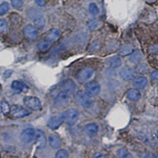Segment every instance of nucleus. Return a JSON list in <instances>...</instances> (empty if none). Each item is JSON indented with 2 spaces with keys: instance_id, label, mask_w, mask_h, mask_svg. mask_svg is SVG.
<instances>
[{
  "instance_id": "obj_36",
  "label": "nucleus",
  "mask_w": 158,
  "mask_h": 158,
  "mask_svg": "<svg viewBox=\"0 0 158 158\" xmlns=\"http://www.w3.org/2000/svg\"><path fill=\"white\" fill-rule=\"evenodd\" d=\"M150 52H153V53H156V54H157L158 53V44H154V45H153V46H151Z\"/></svg>"
},
{
  "instance_id": "obj_6",
  "label": "nucleus",
  "mask_w": 158,
  "mask_h": 158,
  "mask_svg": "<svg viewBox=\"0 0 158 158\" xmlns=\"http://www.w3.org/2000/svg\"><path fill=\"white\" fill-rule=\"evenodd\" d=\"M30 18H32L35 25L37 26L40 29H44L45 27V24H46V21H45L44 17L43 16L41 13L40 11L36 10H33L32 12L30 13Z\"/></svg>"
},
{
  "instance_id": "obj_4",
  "label": "nucleus",
  "mask_w": 158,
  "mask_h": 158,
  "mask_svg": "<svg viewBox=\"0 0 158 158\" xmlns=\"http://www.w3.org/2000/svg\"><path fill=\"white\" fill-rule=\"evenodd\" d=\"M25 105L32 111H40L42 108V104L40 99L35 97H25L23 99Z\"/></svg>"
},
{
  "instance_id": "obj_28",
  "label": "nucleus",
  "mask_w": 158,
  "mask_h": 158,
  "mask_svg": "<svg viewBox=\"0 0 158 158\" xmlns=\"http://www.w3.org/2000/svg\"><path fill=\"white\" fill-rule=\"evenodd\" d=\"M10 10V5L8 2H3L0 5V15H3L6 13H7Z\"/></svg>"
},
{
  "instance_id": "obj_11",
  "label": "nucleus",
  "mask_w": 158,
  "mask_h": 158,
  "mask_svg": "<svg viewBox=\"0 0 158 158\" xmlns=\"http://www.w3.org/2000/svg\"><path fill=\"white\" fill-rule=\"evenodd\" d=\"M61 88L62 91L67 93V94H72L75 91L76 88V84L74 83V81L71 79H66L62 82L61 84Z\"/></svg>"
},
{
  "instance_id": "obj_7",
  "label": "nucleus",
  "mask_w": 158,
  "mask_h": 158,
  "mask_svg": "<svg viewBox=\"0 0 158 158\" xmlns=\"http://www.w3.org/2000/svg\"><path fill=\"white\" fill-rule=\"evenodd\" d=\"M10 114L14 118H23V117L27 116L29 115V111H27L25 108H22V107L19 106V105H13L11 107Z\"/></svg>"
},
{
  "instance_id": "obj_30",
  "label": "nucleus",
  "mask_w": 158,
  "mask_h": 158,
  "mask_svg": "<svg viewBox=\"0 0 158 158\" xmlns=\"http://www.w3.org/2000/svg\"><path fill=\"white\" fill-rule=\"evenodd\" d=\"M117 156L119 157H127V156H130V154L126 149L121 148L117 150Z\"/></svg>"
},
{
  "instance_id": "obj_18",
  "label": "nucleus",
  "mask_w": 158,
  "mask_h": 158,
  "mask_svg": "<svg viewBox=\"0 0 158 158\" xmlns=\"http://www.w3.org/2000/svg\"><path fill=\"white\" fill-rule=\"evenodd\" d=\"M127 97L132 101H137L140 99L141 94L137 89H131L127 93Z\"/></svg>"
},
{
  "instance_id": "obj_33",
  "label": "nucleus",
  "mask_w": 158,
  "mask_h": 158,
  "mask_svg": "<svg viewBox=\"0 0 158 158\" xmlns=\"http://www.w3.org/2000/svg\"><path fill=\"white\" fill-rule=\"evenodd\" d=\"M100 46H101L100 42L98 40H95V41L93 42L91 44V45H90V50L93 51V52H97L100 48Z\"/></svg>"
},
{
  "instance_id": "obj_35",
  "label": "nucleus",
  "mask_w": 158,
  "mask_h": 158,
  "mask_svg": "<svg viewBox=\"0 0 158 158\" xmlns=\"http://www.w3.org/2000/svg\"><path fill=\"white\" fill-rule=\"evenodd\" d=\"M35 2L39 6H44L46 5V0H35Z\"/></svg>"
},
{
  "instance_id": "obj_16",
  "label": "nucleus",
  "mask_w": 158,
  "mask_h": 158,
  "mask_svg": "<svg viewBox=\"0 0 158 158\" xmlns=\"http://www.w3.org/2000/svg\"><path fill=\"white\" fill-rule=\"evenodd\" d=\"M11 88L17 93H22L26 92L28 90V87L23 82L20 81H14L11 84Z\"/></svg>"
},
{
  "instance_id": "obj_17",
  "label": "nucleus",
  "mask_w": 158,
  "mask_h": 158,
  "mask_svg": "<svg viewBox=\"0 0 158 158\" xmlns=\"http://www.w3.org/2000/svg\"><path fill=\"white\" fill-rule=\"evenodd\" d=\"M48 141H49L50 146H52L53 149H57L61 147L62 146L61 140H60V138H59V136H57V135H50L48 138Z\"/></svg>"
},
{
  "instance_id": "obj_29",
  "label": "nucleus",
  "mask_w": 158,
  "mask_h": 158,
  "mask_svg": "<svg viewBox=\"0 0 158 158\" xmlns=\"http://www.w3.org/2000/svg\"><path fill=\"white\" fill-rule=\"evenodd\" d=\"M8 30V24L4 19L0 20V31L2 33H6Z\"/></svg>"
},
{
  "instance_id": "obj_10",
  "label": "nucleus",
  "mask_w": 158,
  "mask_h": 158,
  "mask_svg": "<svg viewBox=\"0 0 158 158\" xmlns=\"http://www.w3.org/2000/svg\"><path fill=\"white\" fill-rule=\"evenodd\" d=\"M85 89L90 96H96L101 91V85L97 81H90L85 85Z\"/></svg>"
},
{
  "instance_id": "obj_14",
  "label": "nucleus",
  "mask_w": 158,
  "mask_h": 158,
  "mask_svg": "<svg viewBox=\"0 0 158 158\" xmlns=\"http://www.w3.org/2000/svg\"><path fill=\"white\" fill-rule=\"evenodd\" d=\"M60 37V32L57 29H52L47 32V34L45 36V40H48L51 43L56 42Z\"/></svg>"
},
{
  "instance_id": "obj_13",
  "label": "nucleus",
  "mask_w": 158,
  "mask_h": 158,
  "mask_svg": "<svg viewBox=\"0 0 158 158\" xmlns=\"http://www.w3.org/2000/svg\"><path fill=\"white\" fill-rule=\"evenodd\" d=\"M35 142H36V146L40 149L44 148L46 146V142H47V139H46V136L45 134L43 131L40 130H38L36 132V138H35Z\"/></svg>"
},
{
  "instance_id": "obj_27",
  "label": "nucleus",
  "mask_w": 158,
  "mask_h": 158,
  "mask_svg": "<svg viewBox=\"0 0 158 158\" xmlns=\"http://www.w3.org/2000/svg\"><path fill=\"white\" fill-rule=\"evenodd\" d=\"M89 12L91 13L92 15L94 16H97V15H99V8L97 6V4L92 2V3L89 4Z\"/></svg>"
},
{
  "instance_id": "obj_12",
  "label": "nucleus",
  "mask_w": 158,
  "mask_h": 158,
  "mask_svg": "<svg viewBox=\"0 0 158 158\" xmlns=\"http://www.w3.org/2000/svg\"><path fill=\"white\" fill-rule=\"evenodd\" d=\"M63 122V116H59V115H55L49 118L48 122V127L52 130H56L61 126V124Z\"/></svg>"
},
{
  "instance_id": "obj_25",
  "label": "nucleus",
  "mask_w": 158,
  "mask_h": 158,
  "mask_svg": "<svg viewBox=\"0 0 158 158\" xmlns=\"http://www.w3.org/2000/svg\"><path fill=\"white\" fill-rule=\"evenodd\" d=\"M10 110L11 108L10 107L9 104H8L6 101H2V102H1V111H2V112L4 115H7V114H9L10 112Z\"/></svg>"
},
{
  "instance_id": "obj_9",
  "label": "nucleus",
  "mask_w": 158,
  "mask_h": 158,
  "mask_svg": "<svg viewBox=\"0 0 158 158\" xmlns=\"http://www.w3.org/2000/svg\"><path fill=\"white\" fill-rule=\"evenodd\" d=\"M24 34L29 40H35L38 36V31L34 25H27L24 29Z\"/></svg>"
},
{
  "instance_id": "obj_26",
  "label": "nucleus",
  "mask_w": 158,
  "mask_h": 158,
  "mask_svg": "<svg viewBox=\"0 0 158 158\" xmlns=\"http://www.w3.org/2000/svg\"><path fill=\"white\" fill-rule=\"evenodd\" d=\"M88 27L90 29H97L100 27V22L97 19H91L88 22Z\"/></svg>"
},
{
  "instance_id": "obj_23",
  "label": "nucleus",
  "mask_w": 158,
  "mask_h": 158,
  "mask_svg": "<svg viewBox=\"0 0 158 158\" xmlns=\"http://www.w3.org/2000/svg\"><path fill=\"white\" fill-rule=\"evenodd\" d=\"M85 130L86 133H88L89 135H94L97 133L99 128L96 123H89L85 127Z\"/></svg>"
},
{
  "instance_id": "obj_19",
  "label": "nucleus",
  "mask_w": 158,
  "mask_h": 158,
  "mask_svg": "<svg viewBox=\"0 0 158 158\" xmlns=\"http://www.w3.org/2000/svg\"><path fill=\"white\" fill-rule=\"evenodd\" d=\"M133 84L134 85L137 87L138 89H143L147 85V79L144 77H141V76H138L134 78L133 80Z\"/></svg>"
},
{
  "instance_id": "obj_37",
  "label": "nucleus",
  "mask_w": 158,
  "mask_h": 158,
  "mask_svg": "<svg viewBox=\"0 0 158 158\" xmlns=\"http://www.w3.org/2000/svg\"><path fill=\"white\" fill-rule=\"evenodd\" d=\"M151 77L154 80H156L158 81V70H155V71L152 72L151 74Z\"/></svg>"
},
{
  "instance_id": "obj_20",
  "label": "nucleus",
  "mask_w": 158,
  "mask_h": 158,
  "mask_svg": "<svg viewBox=\"0 0 158 158\" xmlns=\"http://www.w3.org/2000/svg\"><path fill=\"white\" fill-rule=\"evenodd\" d=\"M107 63H108L107 64L111 68H117V67H119L122 65V60L119 57L115 56V57H111L108 59Z\"/></svg>"
},
{
  "instance_id": "obj_21",
  "label": "nucleus",
  "mask_w": 158,
  "mask_h": 158,
  "mask_svg": "<svg viewBox=\"0 0 158 158\" xmlns=\"http://www.w3.org/2000/svg\"><path fill=\"white\" fill-rule=\"evenodd\" d=\"M134 52V48L131 44H125L123 45L118 52V55L120 56H127L131 55Z\"/></svg>"
},
{
  "instance_id": "obj_15",
  "label": "nucleus",
  "mask_w": 158,
  "mask_h": 158,
  "mask_svg": "<svg viewBox=\"0 0 158 158\" xmlns=\"http://www.w3.org/2000/svg\"><path fill=\"white\" fill-rule=\"evenodd\" d=\"M119 75L125 81H128L131 80L135 76V73H134L133 69H131V67H124L120 70Z\"/></svg>"
},
{
  "instance_id": "obj_2",
  "label": "nucleus",
  "mask_w": 158,
  "mask_h": 158,
  "mask_svg": "<svg viewBox=\"0 0 158 158\" xmlns=\"http://www.w3.org/2000/svg\"><path fill=\"white\" fill-rule=\"evenodd\" d=\"M75 101L80 106L85 108H88L91 106L92 99L88 93L78 91L75 95Z\"/></svg>"
},
{
  "instance_id": "obj_32",
  "label": "nucleus",
  "mask_w": 158,
  "mask_h": 158,
  "mask_svg": "<svg viewBox=\"0 0 158 158\" xmlns=\"http://www.w3.org/2000/svg\"><path fill=\"white\" fill-rule=\"evenodd\" d=\"M68 156L69 155L67 151L65 150V149H61V150L58 151L56 154V156L58 158H67L68 157Z\"/></svg>"
},
{
  "instance_id": "obj_22",
  "label": "nucleus",
  "mask_w": 158,
  "mask_h": 158,
  "mask_svg": "<svg viewBox=\"0 0 158 158\" xmlns=\"http://www.w3.org/2000/svg\"><path fill=\"white\" fill-rule=\"evenodd\" d=\"M142 59V52H139V51H134L130 56V61L131 63H135V64H138V63H140Z\"/></svg>"
},
{
  "instance_id": "obj_34",
  "label": "nucleus",
  "mask_w": 158,
  "mask_h": 158,
  "mask_svg": "<svg viewBox=\"0 0 158 158\" xmlns=\"http://www.w3.org/2000/svg\"><path fill=\"white\" fill-rule=\"evenodd\" d=\"M139 64V63H138ZM147 67H146V66H145V65L143 64H139L137 67V71L138 72V73H141V74H145V73H146L147 72Z\"/></svg>"
},
{
  "instance_id": "obj_38",
  "label": "nucleus",
  "mask_w": 158,
  "mask_h": 158,
  "mask_svg": "<svg viewBox=\"0 0 158 158\" xmlns=\"http://www.w3.org/2000/svg\"><path fill=\"white\" fill-rule=\"evenodd\" d=\"M157 135H158V130H157Z\"/></svg>"
},
{
  "instance_id": "obj_8",
  "label": "nucleus",
  "mask_w": 158,
  "mask_h": 158,
  "mask_svg": "<svg viewBox=\"0 0 158 158\" xmlns=\"http://www.w3.org/2000/svg\"><path fill=\"white\" fill-rule=\"evenodd\" d=\"M35 138H36V131L33 128L31 127L24 130L21 135V138L25 143H31L35 140Z\"/></svg>"
},
{
  "instance_id": "obj_3",
  "label": "nucleus",
  "mask_w": 158,
  "mask_h": 158,
  "mask_svg": "<svg viewBox=\"0 0 158 158\" xmlns=\"http://www.w3.org/2000/svg\"><path fill=\"white\" fill-rule=\"evenodd\" d=\"M63 118V122L67 123L68 125H74L76 123L78 119L79 114L78 111L74 108H70L64 111L62 115Z\"/></svg>"
},
{
  "instance_id": "obj_24",
  "label": "nucleus",
  "mask_w": 158,
  "mask_h": 158,
  "mask_svg": "<svg viewBox=\"0 0 158 158\" xmlns=\"http://www.w3.org/2000/svg\"><path fill=\"white\" fill-rule=\"evenodd\" d=\"M51 44L52 43L49 42L47 40H40L39 43L37 44V48L41 52H45V51L48 50L51 47Z\"/></svg>"
},
{
  "instance_id": "obj_1",
  "label": "nucleus",
  "mask_w": 158,
  "mask_h": 158,
  "mask_svg": "<svg viewBox=\"0 0 158 158\" xmlns=\"http://www.w3.org/2000/svg\"><path fill=\"white\" fill-rule=\"evenodd\" d=\"M95 71L94 69L92 67H85L79 70V72L77 74V81L81 83L88 82L94 77Z\"/></svg>"
},
{
  "instance_id": "obj_5",
  "label": "nucleus",
  "mask_w": 158,
  "mask_h": 158,
  "mask_svg": "<svg viewBox=\"0 0 158 158\" xmlns=\"http://www.w3.org/2000/svg\"><path fill=\"white\" fill-rule=\"evenodd\" d=\"M67 94H68L62 91L56 96L54 101V105L56 108H63L67 106L69 103V97Z\"/></svg>"
},
{
  "instance_id": "obj_31",
  "label": "nucleus",
  "mask_w": 158,
  "mask_h": 158,
  "mask_svg": "<svg viewBox=\"0 0 158 158\" xmlns=\"http://www.w3.org/2000/svg\"><path fill=\"white\" fill-rule=\"evenodd\" d=\"M13 6L16 9H20L23 6L24 0H10Z\"/></svg>"
}]
</instances>
